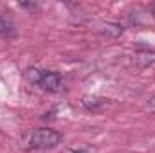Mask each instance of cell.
<instances>
[{"label": "cell", "mask_w": 155, "mask_h": 153, "mask_svg": "<svg viewBox=\"0 0 155 153\" xmlns=\"http://www.w3.org/2000/svg\"><path fill=\"white\" fill-rule=\"evenodd\" d=\"M25 79L45 92H58L61 88V76L54 70H43L40 67H29L25 70Z\"/></svg>", "instance_id": "6da1fadb"}, {"label": "cell", "mask_w": 155, "mask_h": 153, "mask_svg": "<svg viewBox=\"0 0 155 153\" xmlns=\"http://www.w3.org/2000/svg\"><path fill=\"white\" fill-rule=\"evenodd\" d=\"M61 133L52 128H38L29 137V148L31 150H51L56 148L61 142Z\"/></svg>", "instance_id": "7a4b0ae2"}, {"label": "cell", "mask_w": 155, "mask_h": 153, "mask_svg": "<svg viewBox=\"0 0 155 153\" xmlns=\"http://www.w3.org/2000/svg\"><path fill=\"white\" fill-rule=\"evenodd\" d=\"M78 105H79L83 110H87V112H99V110H103V108L108 105V99L97 97V96H83V97L78 101Z\"/></svg>", "instance_id": "3957f363"}, {"label": "cell", "mask_w": 155, "mask_h": 153, "mask_svg": "<svg viewBox=\"0 0 155 153\" xmlns=\"http://www.w3.org/2000/svg\"><path fill=\"white\" fill-rule=\"evenodd\" d=\"M134 61H135V65L139 69H146V67L153 65L155 63V50H152V49H141V50H137L135 56H134Z\"/></svg>", "instance_id": "277c9868"}, {"label": "cell", "mask_w": 155, "mask_h": 153, "mask_svg": "<svg viewBox=\"0 0 155 153\" xmlns=\"http://www.w3.org/2000/svg\"><path fill=\"white\" fill-rule=\"evenodd\" d=\"M123 31H124V27L117 22H105L99 25V33L107 38H119L123 34Z\"/></svg>", "instance_id": "5b68a950"}, {"label": "cell", "mask_w": 155, "mask_h": 153, "mask_svg": "<svg viewBox=\"0 0 155 153\" xmlns=\"http://www.w3.org/2000/svg\"><path fill=\"white\" fill-rule=\"evenodd\" d=\"M61 153H94V150L88 146H71V148H65Z\"/></svg>", "instance_id": "8992f818"}, {"label": "cell", "mask_w": 155, "mask_h": 153, "mask_svg": "<svg viewBox=\"0 0 155 153\" xmlns=\"http://www.w3.org/2000/svg\"><path fill=\"white\" fill-rule=\"evenodd\" d=\"M146 110H148L150 114H155V96L148 99V103H146Z\"/></svg>", "instance_id": "52a82bcc"}, {"label": "cell", "mask_w": 155, "mask_h": 153, "mask_svg": "<svg viewBox=\"0 0 155 153\" xmlns=\"http://www.w3.org/2000/svg\"><path fill=\"white\" fill-rule=\"evenodd\" d=\"M152 13L155 15V4H152Z\"/></svg>", "instance_id": "ba28073f"}]
</instances>
